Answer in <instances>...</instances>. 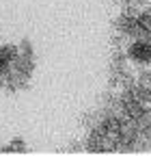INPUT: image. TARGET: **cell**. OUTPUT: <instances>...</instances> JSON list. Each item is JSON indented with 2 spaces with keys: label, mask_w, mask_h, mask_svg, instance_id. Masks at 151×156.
Masks as SVG:
<instances>
[{
  "label": "cell",
  "mask_w": 151,
  "mask_h": 156,
  "mask_svg": "<svg viewBox=\"0 0 151 156\" xmlns=\"http://www.w3.org/2000/svg\"><path fill=\"white\" fill-rule=\"evenodd\" d=\"M127 56L136 63H151V41H147V39H136V41L129 46Z\"/></svg>",
  "instance_id": "6da1fadb"
},
{
  "label": "cell",
  "mask_w": 151,
  "mask_h": 156,
  "mask_svg": "<svg viewBox=\"0 0 151 156\" xmlns=\"http://www.w3.org/2000/svg\"><path fill=\"white\" fill-rule=\"evenodd\" d=\"M119 28H121L125 35L138 37V13H134V11L123 13L121 20H119Z\"/></svg>",
  "instance_id": "7a4b0ae2"
},
{
  "label": "cell",
  "mask_w": 151,
  "mask_h": 156,
  "mask_svg": "<svg viewBox=\"0 0 151 156\" xmlns=\"http://www.w3.org/2000/svg\"><path fill=\"white\" fill-rule=\"evenodd\" d=\"M15 56H17L15 46H2V48H0V80H2V76L11 69Z\"/></svg>",
  "instance_id": "3957f363"
},
{
  "label": "cell",
  "mask_w": 151,
  "mask_h": 156,
  "mask_svg": "<svg viewBox=\"0 0 151 156\" xmlns=\"http://www.w3.org/2000/svg\"><path fill=\"white\" fill-rule=\"evenodd\" d=\"M132 119H134V124H136L138 130H143V132H149L151 130V111L149 108H143L138 115L132 117Z\"/></svg>",
  "instance_id": "277c9868"
},
{
  "label": "cell",
  "mask_w": 151,
  "mask_h": 156,
  "mask_svg": "<svg viewBox=\"0 0 151 156\" xmlns=\"http://www.w3.org/2000/svg\"><path fill=\"white\" fill-rule=\"evenodd\" d=\"M138 35L151 37V11L138 13Z\"/></svg>",
  "instance_id": "5b68a950"
},
{
  "label": "cell",
  "mask_w": 151,
  "mask_h": 156,
  "mask_svg": "<svg viewBox=\"0 0 151 156\" xmlns=\"http://www.w3.org/2000/svg\"><path fill=\"white\" fill-rule=\"evenodd\" d=\"M26 150V145H24V141L22 139H17V141H13L11 145H7L2 152H24Z\"/></svg>",
  "instance_id": "8992f818"
},
{
  "label": "cell",
  "mask_w": 151,
  "mask_h": 156,
  "mask_svg": "<svg viewBox=\"0 0 151 156\" xmlns=\"http://www.w3.org/2000/svg\"><path fill=\"white\" fill-rule=\"evenodd\" d=\"M125 2H127V5H140L143 0H125Z\"/></svg>",
  "instance_id": "52a82bcc"
}]
</instances>
